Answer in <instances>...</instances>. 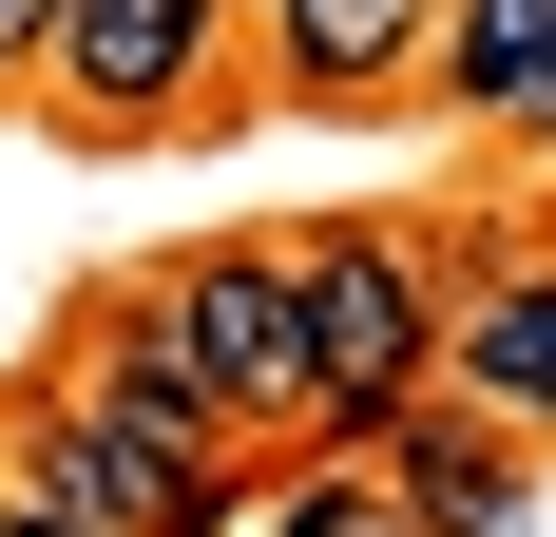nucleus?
<instances>
[{
  "mask_svg": "<svg viewBox=\"0 0 556 537\" xmlns=\"http://www.w3.org/2000/svg\"><path fill=\"white\" fill-rule=\"evenodd\" d=\"M288 288H307V441L365 461V441L442 384V268L403 250V230H307Z\"/></svg>",
  "mask_w": 556,
  "mask_h": 537,
  "instance_id": "nucleus-1",
  "label": "nucleus"
},
{
  "mask_svg": "<svg viewBox=\"0 0 556 537\" xmlns=\"http://www.w3.org/2000/svg\"><path fill=\"white\" fill-rule=\"evenodd\" d=\"M135 326H154L173 403L212 441H307V288H288V250H173L154 288H135Z\"/></svg>",
  "mask_w": 556,
  "mask_h": 537,
  "instance_id": "nucleus-2",
  "label": "nucleus"
},
{
  "mask_svg": "<svg viewBox=\"0 0 556 537\" xmlns=\"http://www.w3.org/2000/svg\"><path fill=\"white\" fill-rule=\"evenodd\" d=\"M212 58H230V0H58V39L20 77L77 135H173V115L212 97Z\"/></svg>",
  "mask_w": 556,
  "mask_h": 537,
  "instance_id": "nucleus-3",
  "label": "nucleus"
},
{
  "mask_svg": "<svg viewBox=\"0 0 556 537\" xmlns=\"http://www.w3.org/2000/svg\"><path fill=\"white\" fill-rule=\"evenodd\" d=\"M442 403H480L500 441L556 423V268H500V288L442 308Z\"/></svg>",
  "mask_w": 556,
  "mask_h": 537,
  "instance_id": "nucleus-4",
  "label": "nucleus"
},
{
  "mask_svg": "<svg viewBox=\"0 0 556 537\" xmlns=\"http://www.w3.org/2000/svg\"><path fill=\"white\" fill-rule=\"evenodd\" d=\"M365 461L403 480V519H422V537H518V441L480 423V403H442V384H422Z\"/></svg>",
  "mask_w": 556,
  "mask_h": 537,
  "instance_id": "nucleus-5",
  "label": "nucleus"
},
{
  "mask_svg": "<svg viewBox=\"0 0 556 537\" xmlns=\"http://www.w3.org/2000/svg\"><path fill=\"white\" fill-rule=\"evenodd\" d=\"M269 58L288 97H403L442 58V0H269Z\"/></svg>",
  "mask_w": 556,
  "mask_h": 537,
  "instance_id": "nucleus-6",
  "label": "nucleus"
},
{
  "mask_svg": "<svg viewBox=\"0 0 556 537\" xmlns=\"http://www.w3.org/2000/svg\"><path fill=\"white\" fill-rule=\"evenodd\" d=\"M460 115H538V77H556V0H442V58H422Z\"/></svg>",
  "mask_w": 556,
  "mask_h": 537,
  "instance_id": "nucleus-7",
  "label": "nucleus"
},
{
  "mask_svg": "<svg viewBox=\"0 0 556 537\" xmlns=\"http://www.w3.org/2000/svg\"><path fill=\"white\" fill-rule=\"evenodd\" d=\"M250 537H422V519H403L384 461H307L288 499H250Z\"/></svg>",
  "mask_w": 556,
  "mask_h": 537,
  "instance_id": "nucleus-8",
  "label": "nucleus"
},
{
  "mask_svg": "<svg viewBox=\"0 0 556 537\" xmlns=\"http://www.w3.org/2000/svg\"><path fill=\"white\" fill-rule=\"evenodd\" d=\"M58 39V0H0V77H20V58H39Z\"/></svg>",
  "mask_w": 556,
  "mask_h": 537,
  "instance_id": "nucleus-9",
  "label": "nucleus"
},
{
  "mask_svg": "<svg viewBox=\"0 0 556 537\" xmlns=\"http://www.w3.org/2000/svg\"><path fill=\"white\" fill-rule=\"evenodd\" d=\"M0 537H77V519H58V499H20V480H0Z\"/></svg>",
  "mask_w": 556,
  "mask_h": 537,
  "instance_id": "nucleus-10",
  "label": "nucleus"
},
{
  "mask_svg": "<svg viewBox=\"0 0 556 537\" xmlns=\"http://www.w3.org/2000/svg\"><path fill=\"white\" fill-rule=\"evenodd\" d=\"M518 135H538V154H556V77H538V115H518Z\"/></svg>",
  "mask_w": 556,
  "mask_h": 537,
  "instance_id": "nucleus-11",
  "label": "nucleus"
},
{
  "mask_svg": "<svg viewBox=\"0 0 556 537\" xmlns=\"http://www.w3.org/2000/svg\"><path fill=\"white\" fill-rule=\"evenodd\" d=\"M230 537H250V499H230Z\"/></svg>",
  "mask_w": 556,
  "mask_h": 537,
  "instance_id": "nucleus-12",
  "label": "nucleus"
},
{
  "mask_svg": "<svg viewBox=\"0 0 556 537\" xmlns=\"http://www.w3.org/2000/svg\"><path fill=\"white\" fill-rule=\"evenodd\" d=\"M230 20H250V0H230Z\"/></svg>",
  "mask_w": 556,
  "mask_h": 537,
  "instance_id": "nucleus-13",
  "label": "nucleus"
}]
</instances>
